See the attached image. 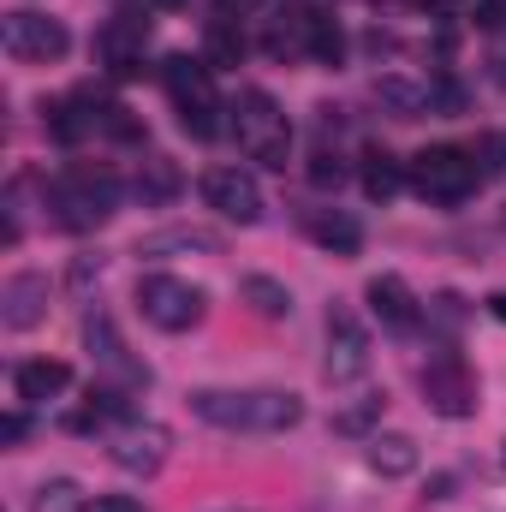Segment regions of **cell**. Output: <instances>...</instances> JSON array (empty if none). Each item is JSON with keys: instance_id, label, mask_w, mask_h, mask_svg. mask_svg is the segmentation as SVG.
I'll list each match as a JSON object with an SVG mask.
<instances>
[{"instance_id": "6da1fadb", "label": "cell", "mask_w": 506, "mask_h": 512, "mask_svg": "<svg viewBox=\"0 0 506 512\" xmlns=\"http://www.w3.org/2000/svg\"><path fill=\"white\" fill-rule=\"evenodd\" d=\"M191 417H203L209 429H233V435H286L304 423V399L286 387H197Z\"/></svg>"}, {"instance_id": "7a4b0ae2", "label": "cell", "mask_w": 506, "mask_h": 512, "mask_svg": "<svg viewBox=\"0 0 506 512\" xmlns=\"http://www.w3.org/2000/svg\"><path fill=\"white\" fill-rule=\"evenodd\" d=\"M405 179H411V191H417V197H429V203H465V197L477 191L483 167H477V149L429 143V149H417V155H411Z\"/></svg>"}, {"instance_id": "3957f363", "label": "cell", "mask_w": 506, "mask_h": 512, "mask_svg": "<svg viewBox=\"0 0 506 512\" xmlns=\"http://www.w3.org/2000/svg\"><path fill=\"white\" fill-rule=\"evenodd\" d=\"M233 137L262 167H286V155H292V126H286V114H280V102L268 90H239V102H233Z\"/></svg>"}, {"instance_id": "277c9868", "label": "cell", "mask_w": 506, "mask_h": 512, "mask_svg": "<svg viewBox=\"0 0 506 512\" xmlns=\"http://www.w3.org/2000/svg\"><path fill=\"white\" fill-rule=\"evenodd\" d=\"M167 78V96L179 108V126L191 137H215L221 131V96H215V78H209V60H191V54H173L161 66Z\"/></svg>"}, {"instance_id": "5b68a950", "label": "cell", "mask_w": 506, "mask_h": 512, "mask_svg": "<svg viewBox=\"0 0 506 512\" xmlns=\"http://www.w3.org/2000/svg\"><path fill=\"white\" fill-rule=\"evenodd\" d=\"M137 310H143V322H155L161 334H185V328L203 322L209 298H203L191 280H179V274H143V280H137Z\"/></svg>"}, {"instance_id": "8992f818", "label": "cell", "mask_w": 506, "mask_h": 512, "mask_svg": "<svg viewBox=\"0 0 506 512\" xmlns=\"http://www.w3.org/2000/svg\"><path fill=\"white\" fill-rule=\"evenodd\" d=\"M54 209H60V227L72 233H90L114 215V179L96 173V167H72L60 185H54Z\"/></svg>"}, {"instance_id": "52a82bcc", "label": "cell", "mask_w": 506, "mask_h": 512, "mask_svg": "<svg viewBox=\"0 0 506 512\" xmlns=\"http://www.w3.org/2000/svg\"><path fill=\"white\" fill-rule=\"evenodd\" d=\"M0 42H6V54H12V60H60V54L72 48L66 24H60V18H48V12H6Z\"/></svg>"}, {"instance_id": "ba28073f", "label": "cell", "mask_w": 506, "mask_h": 512, "mask_svg": "<svg viewBox=\"0 0 506 512\" xmlns=\"http://www.w3.org/2000/svg\"><path fill=\"white\" fill-rule=\"evenodd\" d=\"M322 370H328V382H358L370 370V328L346 304L328 310V364Z\"/></svg>"}, {"instance_id": "9c48e42d", "label": "cell", "mask_w": 506, "mask_h": 512, "mask_svg": "<svg viewBox=\"0 0 506 512\" xmlns=\"http://www.w3.org/2000/svg\"><path fill=\"white\" fill-rule=\"evenodd\" d=\"M203 203L239 227H256L262 221V185H256L245 167H209L203 173Z\"/></svg>"}, {"instance_id": "30bf717a", "label": "cell", "mask_w": 506, "mask_h": 512, "mask_svg": "<svg viewBox=\"0 0 506 512\" xmlns=\"http://www.w3.org/2000/svg\"><path fill=\"white\" fill-rule=\"evenodd\" d=\"M167 453H173V429L167 423H126L108 441V459L120 471H131V477H155L167 465Z\"/></svg>"}, {"instance_id": "8fae6325", "label": "cell", "mask_w": 506, "mask_h": 512, "mask_svg": "<svg viewBox=\"0 0 506 512\" xmlns=\"http://www.w3.org/2000/svg\"><path fill=\"white\" fill-rule=\"evenodd\" d=\"M423 399H429V411H441V417H471V411H477V382H471V370H465L459 358H435V364L423 370Z\"/></svg>"}, {"instance_id": "7c38bea8", "label": "cell", "mask_w": 506, "mask_h": 512, "mask_svg": "<svg viewBox=\"0 0 506 512\" xmlns=\"http://www.w3.org/2000/svg\"><path fill=\"white\" fill-rule=\"evenodd\" d=\"M42 316H48V274H42V268L12 274V280L0 286V322H6L12 334H24V328H36Z\"/></svg>"}, {"instance_id": "4fadbf2b", "label": "cell", "mask_w": 506, "mask_h": 512, "mask_svg": "<svg viewBox=\"0 0 506 512\" xmlns=\"http://www.w3.org/2000/svg\"><path fill=\"white\" fill-rule=\"evenodd\" d=\"M143 262H167V256H221V233L209 227H161V233H143L137 239Z\"/></svg>"}, {"instance_id": "5bb4252c", "label": "cell", "mask_w": 506, "mask_h": 512, "mask_svg": "<svg viewBox=\"0 0 506 512\" xmlns=\"http://www.w3.org/2000/svg\"><path fill=\"white\" fill-rule=\"evenodd\" d=\"M364 298H370V316H376L381 328H417V292L399 280V274H376L370 286H364Z\"/></svg>"}, {"instance_id": "9a60e30c", "label": "cell", "mask_w": 506, "mask_h": 512, "mask_svg": "<svg viewBox=\"0 0 506 512\" xmlns=\"http://www.w3.org/2000/svg\"><path fill=\"white\" fill-rule=\"evenodd\" d=\"M143 36H149V24L131 18V12H120V18L102 30V60H108L120 78H137V72H143Z\"/></svg>"}, {"instance_id": "2e32d148", "label": "cell", "mask_w": 506, "mask_h": 512, "mask_svg": "<svg viewBox=\"0 0 506 512\" xmlns=\"http://www.w3.org/2000/svg\"><path fill=\"white\" fill-rule=\"evenodd\" d=\"M12 387H18L24 405H48V399H60L72 387V364L66 358H30V364H18Z\"/></svg>"}, {"instance_id": "e0dca14e", "label": "cell", "mask_w": 506, "mask_h": 512, "mask_svg": "<svg viewBox=\"0 0 506 512\" xmlns=\"http://www.w3.org/2000/svg\"><path fill=\"white\" fill-rule=\"evenodd\" d=\"M304 233L334 256H358V245H364V227L352 215H340V209H310L304 215Z\"/></svg>"}, {"instance_id": "ac0fdd59", "label": "cell", "mask_w": 506, "mask_h": 512, "mask_svg": "<svg viewBox=\"0 0 506 512\" xmlns=\"http://www.w3.org/2000/svg\"><path fill=\"white\" fill-rule=\"evenodd\" d=\"M364 465H370L376 477H411V471H417V441H411V435H370Z\"/></svg>"}, {"instance_id": "d6986e66", "label": "cell", "mask_w": 506, "mask_h": 512, "mask_svg": "<svg viewBox=\"0 0 506 512\" xmlns=\"http://www.w3.org/2000/svg\"><path fill=\"white\" fill-rule=\"evenodd\" d=\"M239 298L251 304L262 322H286V316H292V292H286L274 274H245V280H239Z\"/></svg>"}, {"instance_id": "ffe728a7", "label": "cell", "mask_w": 506, "mask_h": 512, "mask_svg": "<svg viewBox=\"0 0 506 512\" xmlns=\"http://www.w3.org/2000/svg\"><path fill=\"white\" fill-rule=\"evenodd\" d=\"M203 60H209V72H215V66H239V60H245V30H239L233 18H215V24L203 30Z\"/></svg>"}, {"instance_id": "44dd1931", "label": "cell", "mask_w": 506, "mask_h": 512, "mask_svg": "<svg viewBox=\"0 0 506 512\" xmlns=\"http://www.w3.org/2000/svg\"><path fill=\"white\" fill-rule=\"evenodd\" d=\"M120 411H126V399H120L114 387H90V399H84V405H78V411L66 417V429L90 435V429H108V423H114Z\"/></svg>"}, {"instance_id": "7402d4cb", "label": "cell", "mask_w": 506, "mask_h": 512, "mask_svg": "<svg viewBox=\"0 0 506 512\" xmlns=\"http://www.w3.org/2000/svg\"><path fill=\"white\" fill-rule=\"evenodd\" d=\"M30 512H90V495L72 477H48L30 489Z\"/></svg>"}, {"instance_id": "603a6c76", "label": "cell", "mask_w": 506, "mask_h": 512, "mask_svg": "<svg viewBox=\"0 0 506 512\" xmlns=\"http://www.w3.org/2000/svg\"><path fill=\"white\" fill-rule=\"evenodd\" d=\"M376 102H387L399 120H417V114L429 108V90L411 84V78H393V72H387V78H376Z\"/></svg>"}, {"instance_id": "cb8c5ba5", "label": "cell", "mask_w": 506, "mask_h": 512, "mask_svg": "<svg viewBox=\"0 0 506 512\" xmlns=\"http://www.w3.org/2000/svg\"><path fill=\"white\" fill-rule=\"evenodd\" d=\"M399 185H411V179H405V167H399L393 155L370 149V155H364V191H370L376 203H387V197H399Z\"/></svg>"}, {"instance_id": "d4e9b609", "label": "cell", "mask_w": 506, "mask_h": 512, "mask_svg": "<svg viewBox=\"0 0 506 512\" xmlns=\"http://www.w3.org/2000/svg\"><path fill=\"white\" fill-rule=\"evenodd\" d=\"M381 405H387L381 393H358L352 405H340V411H334V435H370V429H376V417H381Z\"/></svg>"}, {"instance_id": "484cf974", "label": "cell", "mask_w": 506, "mask_h": 512, "mask_svg": "<svg viewBox=\"0 0 506 512\" xmlns=\"http://www.w3.org/2000/svg\"><path fill=\"white\" fill-rule=\"evenodd\" d=\"M340 54H346L340 24H334V18H310V60H316V66H340Z\"/></svg>"}, {"instance_id": "4316f807", "label": "cell", "mask_w": 506, "mask_h": 512, "mask_svg": "<svg viewBox=\"0 0 506 512\" xmlns=\"http://www.w3.org/2000/svg\"><path fill=\"white\" fill-rule=\"evenodd\" d=\"M137 191H143V197H155V203H161V197H173V191H179V173H173V161H167V155H149V161H143V179H137Z\"/></svg>"}, {"instance_id": "83f0119b", "label": "cell", "mask_w": 506, "mask_h": 512, "mask_svg": "<svg viewBox=\"0 0 506 512\" xmlns=\"http://www.w3.org/2000/svg\"><path fill=\"white\" fill-rule=\"evenodd\" d=\"M310 185H316V191H340V185H346L340 155H316V161H310Z\"/></svg>"}, {"instance_id": "f1b7e54d", "label": "cell", "mask_w": 506, "mask_h": 512, "mask_svg": "<svg viewBox=\"0 0 506 512\" xmlns=\"http://www.w3.org/2000/svg\"><path fill=\"white\" fill-rule=\"evenodd\" d=\"M90 512H149V507H143L137 495H96V501H90Z\"/></svg>"}, {"instance_id": "f546056e", "label": "cell", "mask_w": 506, "mask_h": 512, "mask_svg": "<svg viewBox=\"0 0 506 512\" xmlns=\"http://www.w3.org/2000/svg\"><path fill=\"white\" fill-rule=\"evenodd\" d=\"M24 435H30V423H24V417H18V411H12V417H6V423H0V447H18V441H24Z\"/></svg>"}, {"instance_id": "4dcf8cb0", "label": "cell", "mask_w": 506, "mask_h": 512, "mask_svg": "<svg viewBox=\"0 0 506 512\" xmlns=\"http://www.w3.org/2000/svg\"><path fill=\"white\" fill-rule=\"evenodd\" d=\"M477 24H489V30H495V24H506V0H489V6H483V18H477Z\"/></svg>"}, {"instance_id": "1f68e13d", "label": "cell", "mask_w": 506, "mask_h": 512, "mask_svg": "<svg viewBox=\"0 0 506 512\" xmlns=\"http://www.w3.org/2000/svg\"><path fill=\"white\" fill-rule=\"evenodd\" d=\"M215 6H221V18H233V12H251L256 0H215Z\"/></svg>"}, {"instance_id": "d6a6232c", "label": "cell", "mask_w": 506, "mask_h": 512, "mask_svg": "<svg viewBox=\"0 0 506 512\" xmlns=\"http://www.w3.org/2000/svg\"><path fill=\"white\" fill-rule=\"evenodd\" d=\"M489 316H495V322H506V292H495V298H489Z\"/></svg>"}, {"instance_id": "836d02e7", "label": "cell", "mask_w": 506, "mask_h": 512, "mask_svg": "<svg viewBox=\"0 0 506 512\" xmlns=\"http://www.w3.org/2000/svg\"><path fill=\"white\" fill-rule=\"evenodd\" d=\"M149 6H161V12H179V6H191V0H149Z\"/></svg>"}, {"instance_id": "e575fe53", "label": "cell", "mask_w": 506, "mask_h": 512, "mask_svg": "<svg viewBox=\"0 0 506 512\" xmlns=\"http://www.w3.org/2000/svg\"><path fill=\"white\" fill-rule=\"evenodd\" d=\"M215 512H251V507H215Z\"/></svg>"}]
</instances>
